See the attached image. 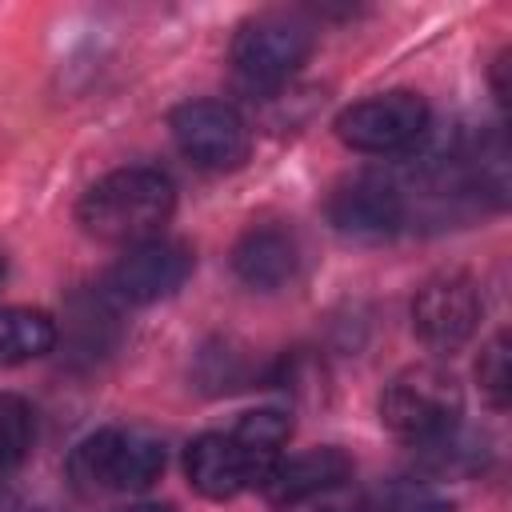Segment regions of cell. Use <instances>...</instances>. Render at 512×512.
<instances>
[{
	"mask_svg": "<svg viewBox=\"0 0 512 512\" xmlns=\"http://www.w3.org/2000/svg\"><path fill=\"white\" fill-rule=\"evenodd\" d=\"M172 208H176L172 180L160 168L128 164V168H112L108 176L84 188L76 204V220L88 236L132 248L156 240L160 228L172 220Z\"/></svg>",
	"mask_w": 512,
	"mask_h": 512,
	"instance_id": "cell-1",
	"label": "cell"
},
{
	"mask_svg": "<svg viewBox=\"0 0 512 512\" xmlns=\"http://www.w3.org/2000/svg\"><path fill=\"white\" fill-rule=\"evenodd\" d=\"M168 448L140 424H112L84 436L68 456V476L80 492H144L160 480Z\"/></svg>",
	"mask_w": 512,
	"mask_h": 512,
	"instance_id": "cell-2",
	"label": "cell"
},
{
	"mask_svg": "<svg viewBox=\"0 0 512 512\" xmlns=\"http://www.w3.org/2000/svg\"><path fill=\"white\" fill-rule=\"evenodd\" d=\"M464 388L440 364H408L380 392V424L412 444L460 424Z\"/></svg>",
	"mask_w": 512,
	"mask_h": 512,
	"instance_id": "cell-3",
	"label": "cell"
},
{
	"mask_svg": "<svg viewBox=\"0 0 512 512\" xmlns=\"http://www.w3.org/2000/svg\"><path fill=\"white\" fill-rule=\"evenodd\" d=\"M312 56V24L296 12H260L232 36V64L252 88H276L292 80Z\"/></svg>",
	"mask_w": 512,
	"mask_h": 512,
	"instance_id": "cell-4",
	"label": "cell"
},
{
	"mask_svg": "<svg viewBox=\"0 0 512 512\" xmlns=\"http://www.w3.org/2000/svg\"><path fill=\"white\" fill-rule=\"evenodd\" d=\"M428 100L420 92H380V96H368V100H356L348 104L340 116H336V136L344 148L352 152H372V156H384V152H404L412 148L424 132H428Z\"/></svg>",
	"mask_w": 512,
	"mask_h": 512,
	"instance_id": "cell-5",
	"label": "cell"
},
{
	"mask_svg": "<svg viewBox=\"0 0 512 512\" xmlns=\"http://www.w3.org/2000/svg\"><path fill=\"white\" fill-rule=\"evenodd\" d=\"M484 316L480 288L468 272H436L412 296V332L432 352L464 348Z\"/></svg>",
	"mask_w": 512,
	"mask_h": 512,
	"instance_id": "cell-6",
	"label": "cell"
},
{
	"mask_svg": "<svg viewBox=\"0 0 512 512\" xmlns=\"http://www.w3.org/2000/svg\"><path fill=\"white\" fill-rule=\"evenodd\" d=\"M168 128H172L176 148L196 168H208V172L240 168L252 148V132L244 116L224 100H188L172 112Z\"/></svg>",
	"mask_w": 512,
	"mask_h": 512,
	"instance_id": "cell-7",
	"label": "cell"
},
{
	"mask_svg": "<svg viewBox=\"0 0 512 512\" xmlns=\"http://www.w3.org/2000/svg\"><path fill=\"white\" fill-rule=\"evenodd\" d=\"M328 220L348 240L380 244V240H392L404 228L408 200L388 176L356 172L344 184H336V192L328 196Z\"/></svg>",
	"mask_w": 512,
	"mask_h": 512,
	"instance_id": "cell-8",
	"label": "cell"
},
{
	"mask_svg": "<svg viewBox=\"0 0 512 512\" xmlns=\"http://www.w3.org/2000/svg\"><path fill=\"white\" fill-rule=\"evenodd\" d=\"M196 268V256L184 240H168V236H156V240H144V244H132L104 276V288L108 296H116L120 304H156L164 296H172Z\"/></svg>",
	"mask_w": 512,
	"mask_h": 512,
	"instance_id": "cell-9",
	"label": "cell"
},
{
	"mask_svg": "<svg viewBox=\"0 0 512 512\" xmlns=\"http://www.w3.org/2000/svg\"><path fill=\"white\" fill-rule=\"evenodd\" d=\"M268 472L272 464L240 444L232 432H204L184 452V476L208 500H232L248 488H260Z\"/></svg>",
	"mask_w": 512,
	"mask_h": 512,
	"instance_id": "cell-10",
	"label": "cell"
},
{
	"mask_svg": "<svg viewBox=\"0 0 512 512\" xmlns=\"http://www.w3.org/2000/svg\"><path fill=\"white\" fill-rule=\"evenodd\" d=\"M348 480H352V456L336 444H324L296 456H280L272 472L260 480V492L280 508H300L328 492H340Z\"/></svg>",
	"mask_w": 512,
	"mask_h": 512,
	"instance_id": "cell-11",
	"label": "cell"
},
{
	"mask_svg": "<svg viewBox=\"0 0 512 512\" xmlns=\"http://www.w3.org/2000/svg\"><path fill=\"white\" fill-rule=\"evenodd\" d=\"M296 268H300V244L288 228L276 224L248 228L232 248V272L256 292L284 288L296 276Z\"/></svg>",
	"mask_w": 512,
	"mask_h": 512,
	"instance_id": "cell-12",
	"label": "cell"
},
{
	"mask_svg": "<svg viewBox=\"0 0 512 512\" xmlns=\"http://www.w3.org/2000/svg\"><path fill=\"white\" fill-rule=\"evenodd\" d=\"M56 320L40 308H0V368L52 352Z\"/></svg>",
	"mask_w": 512,
	"mask_h": 512,
	"instance_id": "cell-13",
	"label": "cell"
},
{
	"mask_svg": "<svg viewBox=\"0 0 512 512\" xmlns=\"http://www.w3.org/2000/svg\"><path fill=\"white\" fill-rule=\"evenodd\" d=\"M416 452H420V468L432 476H468L488 460L484 440L472 432H460V424L432 440H420Z\"/></svg>",
	"mask_w": 512,
	"mask_h": 512,
	"instance_id": "cell-14",
	"label": "cell"
},
{
	"mask_svg": "<svg viewBox=\"0 0 512 512\" xmlns=\"http://www.w3.org/2000/svg\"><path fill=\"white\" fill-rule=\"evenodd\" d=\"M228 432H232L240 444H248L256 456H264L268 464H276V460L284 456L288 436H292V420H288V412H280V408H252V412H244Z\"/></svg>",
	"mask_w": 512,
	"mask_h": 512,
	"instance_id": "cell-15",
	"label": "cell"
},
{
	"mask_svg": "<svg viewBox=\"0 0 512 512\" xmlns=\"http://www.w3.org/2000/svg\"><path fill=\"white\" fill-rule=\"evenodd\" d=\"M36 440V416L32 404L16 392H0V472L28 460Z\"/></svg>",
	"mask_w": 512,
	"mask_h": 512,
	"instance_id": "cell-16",
	"label": "cell"
},
{
	"mask_svg": "<svg viewBox=\"0 0 512 512\" xmlns=\"http://www.w3.org/2000/svg\"><path fill=\"white\" fill-rule=\"evenodd\" d=\"M476 380H480V392L484 400L504 412L508 400H512V364H508V332H496L484 348H480V360H476Z\"/></svg>",
	"mask_w": 512,
	"mask_h": 512,
	"instance_id": "cell-17",
	"label": "cell"
},
{
	"mask_svg": "<svg viewBox=\"0 0 512 512\" xmlns=\"http://www.w3.org/2000/svg\"><path fill=\"white\" fill-rule=\"evenodd\" d=\"M504 72H508V48L492 60V92H496V104H508V84H504Z\"/></svg>",
	"mask_w": 512,
	"mask_h": 512,
	"instance_id": "cell-18",
	"label": "cell"
},
{
	"mask_svg": "<svg viewBox=\"0 0 512 512\" xmlns=\"http://www.w3.org/2000/svg\"><path fill=\"white\" fill-rule=\"evenodd\" d=\"M124 512H172L168 504H132V508H124Z\"/></svg>",
	"mask_w": 512,
	"mask_h": 512,
	"instance_id": "cell-19",
	"label": "cell"
},
{
	"mask_svg": "<svg viewBox=\"0 0 512 512\" xmlns=\"http://www.w3.org/2000/svg\"><path fill=\"white\" fill-rule=\"evenodd\" d=\"M0 276H4V256H0Z\"/></svg>",
	"mask_w": 512,
	"mask_h": 512,
	"instance_id": "cell-20",
	"label": "cell"
}]
</instances>
